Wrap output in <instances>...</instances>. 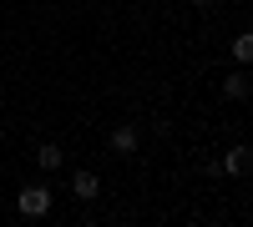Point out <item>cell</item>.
Instances as JSON below:
<instances>
[{"instance_id": "6da1fadb", "label": "cell", "mask_w": 253, "mask_h": 227, "mask_svg": "<svg viewBox=\"0 0 253 227\" xmlns=\"http://www.w3.org/2000/svg\"><path fill=\"white\" fill-rule=\"evenodd\" d=\"M15 212L20 217H46L51 212V187H41V182L36 187H20L15 192Z\"/></svg>"}, {"instance_id": "8992f818", "label": "cell", "mask_w": 253, "mask_h": 227, "mask_svg": "<svg viewBox=\"0 0 253 227\" xmlns=\"http://www.w3.org/2000/svg\"><path fill=\"white\" fill-rule=\"evenodd\" d=\"M248 91H253V86H248V76H243V71H228V81H223V96H228V101H243Z\"/></svg>"}, {"instance_id": "52a82bcc", "label": "cell", "mask_w": 253, "mask_h": 227, "mask_svg": "<svg viewBox=\"0 0 253 227\" xmlns=\"http://www.w3.org/2000/svg\"><path fill=\"white\" fill-rule=\"evenodd\" d=\"M233 61H238V66H253V31L233 35Z\"/></svg>"}, {"instance_id": "3957f363", "label": "cell", "mask_w": 253, "mask_h": 227, "mask_svg": "<svg viewBox=\"0 0 253 227\" xmlns=\"http://www.w3.org/2000/svg\"><path fill=\"white\" fill-rule=\"evenodd\" d=\"M218 172H228V177L253 172V152H248V147H228V152H223V162H218Z\"/></svg>"}, {"instance_id": "277c9868", "label": "cell", "mask_w": 253, "mask_h": 227, "mask_svg": "<svg viewBox=\"0 0 253 227\" xmlns=\"http://www.w3.org/2000/svg\"><path fill=\"white\" fill-rule=\"evenodd\" d=\"M71 197L96 202V197H101V177H96V172H76V177H71Z\"/></svg>"}, {"instance_id": "ba28073f", "label": "cell", "mask_w": 253, "mask_h": 227, "mask_svg": "<svg viewBox=\"0 0 253 227\" xmlns=\"http://www.w3.org/2000/svg\"><path fill=\"white\" fill-rule=\"evenodd\" d=\"M193 5H213V0H193Z\"/></svg>"}, {"instance_id": "5b68a950", "label": "cell", "mask_w": 253, "mask_h": 227, "mask_svg": "<svg viewBox=\"0 0 253 227\" xmlns=\"http://www.w3.org/2000/svg\"><path fill=\"white\" fill-rule=\"evenodd\" d=\"M36 162H41V167H46V172H56L61 162H66V152H61L56 141H41V147H36Z\"/></svg>"}, {"instance_id": "7a4b0ae2", "label": "cell", "mask_w": 253, "mask_h": 227, "mask_svg": "<svg viewBox=\"0 0 253 227\" xmlns=\"http://www.w3.org/2000/svg\"><path fill=\"white\" fill-rule=\"evenodd\" d=\"M137 147H142V131L132 127V121L112 127V136H107V152H112V157H137Z\"/></svg>"}, {"instance_id": "9c48e42d", "label": "cell", "mask_w": 253, "mask_h": 227, "mask_svg": "<svg viewBox=\"0 0 253 227\" xmlns=\"http://www.w3.org/2000/svg\"><path fill=\"white\" fill-rule=\"evenodd\" d=\"M0 101H5V96H0Z\"/></svg>"}]
</instances>
